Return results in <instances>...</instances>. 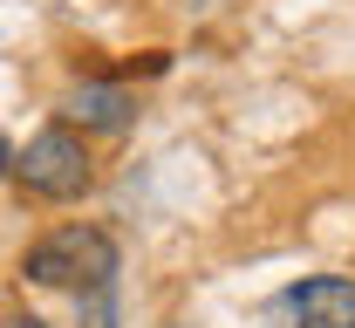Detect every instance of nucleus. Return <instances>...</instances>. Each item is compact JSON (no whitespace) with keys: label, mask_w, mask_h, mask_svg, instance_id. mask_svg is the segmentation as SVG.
Instances as JSON below:
<instances>
[{"label":"nucleus","mask_w":355,"mask_h":328,"mask_svg":"<svg viewBox=\"0 0 355 328\" xmlns=\"http://www.w3.org/2000/svg\"><path fill=\"white\" fill-rule=\"evenodd\" d=\"M62 123H83V130H130L137 123V96L123 83H76L62 96Z\"/></svg>","instance_id":"4"},{"label":"nucleus","mask_w":355,"mask_h":328,"mask_svg":"<svg viewBox=\"0 0 355 328\" xmlns=\"http://www.w3.org/2000/svg\"><path fill=\"white\" fill-rule=\"evenodd\" d=\"M14 178L48 205H69V198H83L96 185V157H89L76 123H48V130L28 137V150H14Z\"/></svg>","instance_id":"2"},{"label":"nucleus","mask_w":355,"mask_h":328,"mask_svg":"<svg viewBox=\"0 0 355 328\" xmlns=\"http://www.w3.org/2000/svg\"><path fill=\"white\" fill-rule=\"evenodd\" d=\"M7 171H14V144L0 137V178H7Z\"/></svg>","instance_id":"7"},{"label":"nucleus","mask_w":355,"mask_h":328,"mask_svg":"<svg viewBox=\"0 0 355 328\" xmlns=\"http://www.w3.org/2000/svg\"><path fill=\"white\" fill-rule=\"evenodd\" d=\"M116 239L103 226H55L48 239H35L21 253V274L35 287H69V294H89V287H116Z\"/></svg>","instance_id":"1"},{"label":"nucleus","mask_w":355,"mask_h":328,"mask_svg":"<svg viewBox=\"0 0 355 328\" xmlns=\"http://www.w3.org/2000/svg\"><path fill=\"white\" fill-rule=\"evenodd\" d=\"M294 328H355V281L349 274H308L301 287L280 294Z\"/></svg>","instance_id":"3"},{"label":"nucleus","mask_w":355,"mask_h":328,"mask_svg":"<svg viewBox=\"0 0 355 328\" xmlns=\"http://www.w3.org/2000/svg\"><path fill=\"white\" fill-rule=\"evenodd\" d=\"M0 328H48L42 315H0Z\"/></svg>","instance_id":"6"},{"label":"nucleus","mask_w":355,"mask_h":328,"mask_svg":"<svg viewBox=\"0 0 355 328\" xmlns=\"http://www.w3.org/2000/svg\"><path fill=\"white\" fill-rule=\"evenodd\" d=\"M76 308H83V328H116V287H89L76 294Z\"/></svg>","instance_id":"5"}]
</instances>
